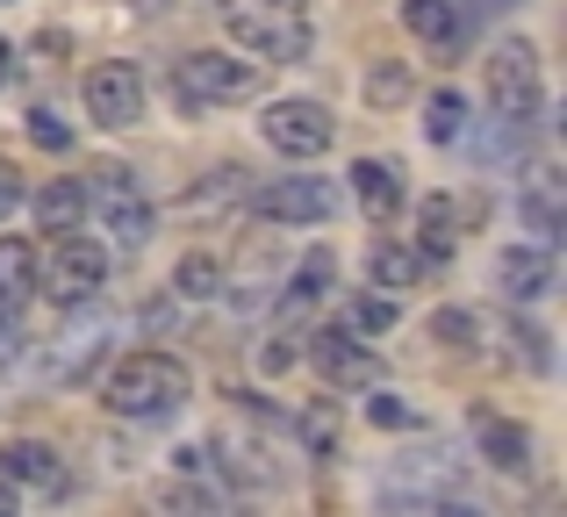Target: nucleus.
I'll use <instances>...</instances> for the list:
<instances>
[{"label":"nucleus","mask_w":567,"mask_h":517,"mask_svg":"<svg viewBox=\"0 0 567 517\" xmlns=\"http://www.w3.org/2000/svg\"><path fill=\"white\" fill-rule=\"evenodd\" d=\"M187 395H194V374L173 352H123V360L109 366V381H101V403H109L115 417H137V424L187 410Z\"/></svg>","instance_id":"1"},{"label":"nucleus","mask_w":567,"mask_h":517,"mask_svg":"<svg viewBox=\"0 0 567 517\" xmlns=\"http://www.w3.org/2000/svg\"><path fill=\"white\" fill-rule=\"evenodd\" d=\"M216 8H223V29L251 58H280V65L309 58V14L288 8V0H216Z\"/></svg>","instance_id":"2"},{"label":"nucleus","mask_w":567,"mask_h":517,"mask_svg":"<svg viewBox=\"0 0 567 517\" xmlns=\"http://www.w3.org/2000/svg\"><path fill=\"white\" fill-rule=\"evenodd\" d=\"M173 94H181L187 115L237 108V101L259 94V65H251V58H223V51H187L181 65H173Z\"/></svg>","instance_id":"3"},{"label":"nucleus","mask_w":567,"mask_h":517,"mask_svg":"<svg viewBox=\"0 0 567 517\" xmlns=\"http://www.w3.org/2000/svg\"><path fill=\"white\" fill-rule=\"evenodd\" d=\"M109 288V245H94L86 230H58L51 252H37V294L80 309Z\"/></svg>","instance_id":"4"},{"label":"nucleus","mask_w":567,"mask_h":517,"mask_svg":"<svg viewBox=\"0 0 567 517\" xmlns=\"http://www.w3.org/2000/svg\"><path fill=\"white\" fill-rule=\"evenodd\" d=\"M488 108H496V123H539L546 115V72H539V43L511 37L488 51Z\"/></svg>","instance_id":"5"},{"label":"nucleus","mask_w":567,"mask_h":517,"mask_svg":"<svg viewBox=\"0 0 567 517\" xmlns=\"http://www.w3.org/2000/svg\"><path fill=\"white\" fill-rule=\"evenodd\" d=\"M86 209H101L115 252H144L152 230H158V209H152V195L137 187L130 166H94V180H86Z\"/></svg>","instance_id":"6"},{"label":"nucleus","mask_w":567,"mask_h":517,"mask_svg":"<svg viewBox=\"0 0 567 517\" xmlns=\"http://www.w3.org/2000/svg\"><path fill=\"white\" fill-rule=\"evenodd\" d=\"M259 224H280V230H309V224H323V216L338 209V187L331 180H317V173H280V180H266L259 195L245 201Z\"/></svg>","instance_id":"7"},{"label":"nucleus","mask_w":567,"mask_h":517,"mask_svg":"<svg viewBox=\"0 0 567 517\" xmlns=\"http://www.w3.org/2000/svg\"><path fill=\"white\" fill-rule=\"evenodd\" d=\"M259 137L274 144L280 158H323L331 137H338V115L323 108V101H266Z\"/></svg>","instance_id":"8"},{"label":"nucleus","mask_w":567,"mask_h":517,"mask_svg":"<svg viewBox=\"0 0 567 517\" xmlns=\"http://www.w3.org/2000/svg\"><path fill=\"white\" fill-rule=\"evenodd\" d=\"M80 101H86V123L130 130V123H144V72L130 65V58H101L80 80Z\"/></svg>","instance_id":"9"},{"label":"nucleus","mask_w":567,"mask_h":517,"mask_svg":"<svg viewBox=\"0 0 567 517\" xmlns=\"http://www.w3.org/2000/svg\"><path fill=\"white\" fill-rule=\"evenodd\" d=\"M309 360H317V374L331 381V389H374V381H381V352L360 345L346 323H331V331L309 338Z\"/></svg>","instance_id":"10"},{"label":"nucleus","mask_w":567,"mask_h":517,"mask_svg":"<svg viewBox=\"0 0 567 517\" xmlns=\"http://www.w3.org/2000/svg\"><path fill=\"white\" fill-rule=\"evenodd\" d=\"M496 288L503 302H546L554 294V245H511L496 259Z\"/></svg>","instance_id":"11"},{"label":"nucleus","mask_w":567,"mask_h":517,"mask_svg":"<svg viewBox=\"0 0 567 517\" xmlns=\"http://www.w3.org/2000/svg\"><path fill=\"white\" fill-rule=\"evenodd\" d=\"M474 453H482L488 467H503V475H525L532 467V432L517 417H503V410H474Z\"/></svg>","instance_id":"12"},{"label":"nucleus","mask_w":567,"mask_h":517,"mask_svg":"<svg viewBox=\"0 0 567 517\" xmlns=\"http://www.w3.org/2000/svg\"><path fill=\"white\" fill-rule=\"evenodd\" d=\"M517 209H525V224L539 230V245H554V238H560V224H567L560 173H554V166H525V187H517Z\"/></svg>","instance_id":"13"},{"label":"nucleus","mask_w":567,"mask_h":517,"mask_svg":"<svg viewBox=\"0 0 567 517\" xmlns=\"http://www.w3.org/2000/svg\"><path fill=\"white\" fill-rule=\"evenodd\" d=\"M352 201L367 209V224H395V209H402V166H388V158H352Z\"/></svg>","instance_id":"14"},{"label":"nucleus","mask_w":567,"mask_h":517,"mask_svg":"<svg viewBox=\"0 0 567 517\" xmlns=\"http://www.w3.org/2000/svg\"><path fill=\"white\" fill-rule=\"evenodd\" d=\"M0 475H8L14 489H65V467H58V453L43 446V438H8V446H0Z\"/></svg>","instance_id":"15"},{"label":"nucleus","mask_w":567,"mask_h":517,"mask_svg":"<svg viewBox=\"0 0 567 517\" xmlns=\"http://www.w3.org/2000/svg\"><path fill=\"white\" fill-rule=\"evenodd\" d=\"M402 22H410V37L431 43V51H453V43L467 37V8H460V0H402Z\"/></svg>","instance_id":"16"},{"label":"nucleus","mask_w":567,"mask_h":517,"mask_svg":"<svg viewBox=\"0 0 567 517\" xmlns=\"http://www.w3.org/2000/svg\"><path fill=\"white\" fill-rule=\"evenodd\" d=\"M416 224H424V238H416V252H424L431 266H445V259H453V245H460V224H467V209H460L453 195H424V209H416Z\"/></svg>","instance_id":"17"},{"label":"nucleus","mask_w":567,"mask_h":517,"mask_svg":"<svg viewBox=\"0 0 567 517\" xmlns=\"http://www.w3.org/2000/svg\"><path fill=\"white\" fill-rule=\"evenodd\" d=\"M29 294H37V245L0 238V317H14Z\"/></svg>","instance_id":"18"},{"label":"nucleus","mask_w":567,"mask_h":517,"mask_svg":"<svg viewBox=\"0 0 567 517\" xmlns=\"http://www.w3.org/2000/svg\"><path fill=\"white\" fill-rule=\"evenodd\" d=\"M367 273H374V288L402 294V288H416V280L431 273V259L416 252V245H395V238H381L374 252H367Z\"/></svg>","instance_id":"19"},{"label":"nucleus","mask_w":567,"mask_h":517,"mask_svg":"<svg viewBox=\"0 0 567 517\" xmlns=\"http://www.w3.org/2000/svg\"><path fill=\"white\" fill-rule=\"evenodd\" d=\"M37 224L51 230V238H58V230H80L86 224V180H51V187H43V195H37Z\"/></svg>","instance_id":"20"},{"label":"nucleus","mask_w":567,"mask_h":517,"mask_svg":"<svg viewBox=\"0 0 567 517\" xmlns=\"http://www.w3.org/2000/svg\"><path fill=\"white\" fill-rule=\"evenodd\" d=\"M431 345L453 352V360H474L482 352V317L474 309H431Z\"/></svg>","instance_id":"21"},{"label":"nucleus","mask_w":567,"mask_h":517,"mask_svg":"<svg viewBox=\"0 0 567 517\" xmlns=\"http://www.w3.org/2000/svg\"><path fill=\"white\" fill-rule=\"evenodd\" d=\"M80 309H86V302H80ZM101 338H109V323H101L94 309H86V317L72 323V331H65V352L51 360V381H72V374H80V366H86V360L101 352Z\"/></svg>","instance_id":"22"},{"label":"nucleus","mask_w":567,"mask_h":517,"mask_svg":"<svg viewBox=\"0 0 567 517\" xmlns=\"http://www.w3.org/2000/svg\"><path fill=\"white\" fill-rule=\"evenodd\" d=\"M173 288H181L187 302H208V294L230 288V273H223V259H216V252H187L181 266H173Z\"/></svg>","instance_id":"23"},{"label":"nucleus","mask_w":567,"mask_h":517,"mask_svg":"<svg viewBox=\"0 0 567 517\" xmlns=\"http://www.w3.org/2000/svg\"><path fill=\"white\" fill-rule=\"evenodd\" d=\"M331 280H338V252H309V259L288 273V309L323 302V294H331Z\"/></svg>","instance_id":"24"},{"label":"nucleus","mask_w":567,"mask_h":517,"mask_svg":"<svg viewBox=\"0 0 567 517\" xmlns=\"http://www.w3.org/2000/svg\"><path fill=\"white\" fill-rule=\"evenodd\" d=\"M424 137H431V144L467 137V101H460V86H439V94L424 101Z\"/></svg>","instance_id":"25"},{"label":"nucleus","mask_w":567,"mask_h":517,"mask_svg":"<svg viewBox=\"0 0 567 517\" xmlns=\"http://www.w3.org/2000/svg\"><path fill=\"white\" fill-rule=\"evenodd\" d=\"M416 94V80H410V65H395V58H388V65H374L367 72V108H402V101Z\"/></svg>","instance_id":"26"},{"label":"nucleus","mask_w":567,"mask_h":517,"mask_svg":"<svg viewBox=\"0 0 567 517\" xmlns=\"http://www.w3.org/2000/svg\"><path fill=\"white\" fill-rule=\"evenodd\" d=\"M302 446H309V461H331L338 453V403H309L302 410Z\"/></svg>","instance_id":"27"},{"label":"nucleus","mask_w":567,"mask_h":517,"mask_svg":"<svg viewBox=\"0 0 567 517\" xmlns=\"http://www.w3.org/2000/svg\"><path fill=\"white\" fill-rule=\"evenodd\" d=\"M511 352L532 366V374H554V352H546V331H539V323L517 317V323H511Z\"/></svg>","instance_id":"28"},{"label":"nucleus","mask_w":567,"mask_h":517,"mask_svg":"<svg viewBox=\"0 0 567 517\" xmlns=\"http://www.w3.org/2000/svg\"><path fill=\"white\" fill-rule=\"evenodd\" d=\"M367 424H381V432H416V410L402 403V395H374V403H367Z\"/></svg>","instance_id":"29"},{"label":"nucleus","mask_w":567,"mask_h":517,"mask_svg":"<svg viewBox=\"0 0 567 517\" xmlns=\"http://www.w3.org/2000/svg\"><path fill=\"white\" fill-rule=\"evenodd\" d=\"M352 331H367V338L395 331V294H367V302L352 309Z\"/></svg>","instance_id":"30"},{"label":"nucleus","mask_w":567,"mask_h":517,"mask_svg":"<svg viewBox=\"0 0 567 517\" xmlns=\"http://www.w3.org/2000/svg\"><path fill=\"white\" fill-rule=\"evenodd\" d=\"M29 137H37V144H43V152H65V144H72V130H65V123H58V115H51V108H29Z\"/></svg>","instance_id":"31"},{"label":"nucleus","mask_w":567,"mask_h":517,"mask_svg":"<svg viewBox=\"0 0 567 517\" xmlns=\"http://www.w3.org/2000/svg\"><path fill=\"white\" fill-rule=\"evenodd\" d=\"M295 360H302V352H295V338H266V345H259V374H288Z\"/></svg>","instance_id":"32"},{"label":"nucleus","mask_w":567,"mask_h":517,"mask_svg":"<svg viewBox=\"0 0 567 517\" xmlns=\"http://www.w3.org/2000/svg\"><path fill=\"white\" fill-rule=\"evenodd\" d=\"M14 201H22V173H14L8 158H0V224L14 216Z\"/></svg>","instance_id":"33"},{"label":"nucleus","mask_w":567,"mask_h":517,"mask_svg":"<svg viewBox=\"0 0 567 517\" xmlns=\"http://www.w3.org/2000/svg\"><path fill=\"white\" fill-rule=\"evenodd\" d=\"M14 510H22V496H14V482L0 475V517H14Z\"/></svg>","instance_id":"34"},{"label":"nucleus","mask_w":567,"mask_h":517,"mask_svg":"<svg viewBox=\"0 0 567 517\" xmlns=\"http://www.w3.org/2000/svg\"><path fill=\"white\" fill-rule=\"evenodd\" d=\"M14 80V51H8V37H0V86Z\"/></svg>","instance_id":"35"},{"label":"nucleus","mask_w":567,"mask_h":517,"mask_svg":"<svg viewBox=\"0 0 567 517\" xmlns=\"http://www.w3.org/2000/svg\"><path fill=\"white\" fill-rule=\"evenodd\" d=\"M0 366H14V331L0 323Z\"/></svg>","instance_id":"36"},{"label":"nucleus","mask_w":567,"mask_h":517,"mask_svg":"<svg viewBox=\"0 0 567 517\" xmlns=\"http://www.w3.org/2000/svg\"><path fill=\"white\" fill-rule=\"evenodd\" d=\"M482 8H525V0H482Z\"/></svg>","instance_id":"37"},{"label":"nucleus","mask_w":567,"mask_h":517,"mask_svg":"<svg viewBox=\"0 0 567 517\" xmlns=\"http://www.w3.org/2000/svg\"><path fill=\"white\" fill-rule=\"evenodd\" d=\"M288 8H302V0H288Z\"/></svg>","instance_id":"38"}]
</instances>
